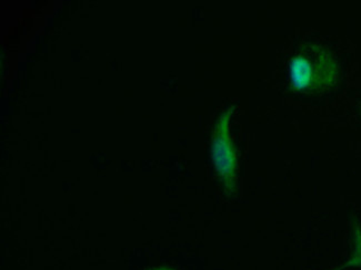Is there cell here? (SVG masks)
<instances>
[{
    "mask_svg": "<svg viewBox=\"0 0 361 270\" xmlns=\"http://www.w3.org/2000/svg\"><path fill=\"white\" fill-rule=\"evenodd\" d=\"M291 88L304 96L329 94L339 84L341 65L336 56L322 44L301 46L290 61Z\"/></svg>",
    "mask_w": 361,
    "mask_h": 270,
    "instance_id": "6da1fadb",
    "label": "cell"
},
{
    "mask_svg": "<svg viewBox=\"0 0 361 270\" xmlns=\"http://www.w3.org/2000/svg\"><path fill=\"white\" fill-rule=\"evenodd\" d=\"M233 107L220 113L212 136V158L216 172L228 196L237 192V153L229 135V120Z\"/></svg>",
    "mask_w": 361,
    "mask_h": 270,
    "instance_id": "7a4b0ae2",
    "label": "cell"
},
{
    "mask_svg": "<svg viewBox=\"0 0 361 270\" xmlns=\"http://www.w3.org/2000/svg\"><path fill=\"white\" fill-rule=\"evenodd\" d=\"M351 242L353 250L349 259L339 266L330 270H345L348 268H361V226L357 219H351Z\"/></svg>",
    "mask_w": 361,
    "mask_h": 270,
    "instance_id": "3957f363",
    "label": "cell"
},
{
    "mask_svg": "<svg viewBox=\"0 0 361 270\" xmlns=\"http://www.w3.org/2000/svg\"><path fill=\"white\" fill-rule=\"evenodd\" d=\"M149 270H176L175 268L171 267H157V268H152V269Z\"/></svg>",
    "mask_w": 361,
    "mask_h": 270,
    "instance_id": "277c9868",
    "label": "cell"
},
{
    "mask_svg": "<svg viewBox=\"0 0 361 270\" xmlns=\"http://www.w3.org/2000/svg\"><path fill=\"white\" fill-rule=\"evenodd\" d=\"M359 115H360V117H361V104H360V107H359Z\"/></svg>",
    "mask_w": 361,
    "mask_h": 270,
    "instance_id": "5b68a950",
    "label": "cell"
}]
</instances>
